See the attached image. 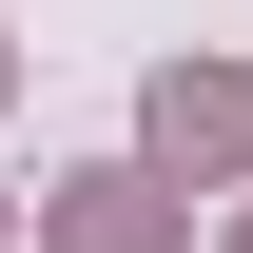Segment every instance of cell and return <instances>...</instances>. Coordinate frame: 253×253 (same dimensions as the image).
Segmentation results:
<instances>
[{
    "mask_svg": "<svg viewBox=\"0 0 253 253\" xmlns=\"http://www.w3.org/2000/svg\"><path fill=\"white\" fill-rule=\"evenodd\" d=\"M59 253H175V195L156 175H59Z\"/></svg>",
    "mask_w": 253,
    "mask_h": 253,
    "instance_id": "7a4b0ae2",
    "label": "cell"
},
{
    "mask_svg": "<svg viewBox=\"0 0 253 253\" xmlns=\"http://www.w3.org/2000/svg\"><path fill=\"white\" fill-rule=\"evenodd\" d=\"M234 156H253V78L234 59H175L156 78V175H234Z\"/></svg>",
    "mask_w": 253,
    "mask_h": 253,
    "instance_id": "6da1fadb",
    "label": "cell"
},
{
    "mask_svg": "<svg viewBox=\"0 0 253 253\" xmlns=\"http://www.w3.org/2000/svg\"><path fill=\"white\" fill-rule=\"evenodd\" d=\"M234 253H253V234H234Z\"/></svg>",
    "mask_w": 253,
    "mask_h": 253,
    "instance_id": "277c9868",
    "label": "cell"
},
{
    "mask_svg": "<svg viewBox=\"0 0 253 253\" xmlns=\"http://www.w3.org/2000/svg\"><path fill=\"white\" fill-rule=\"evenodd\" d=\"M0 78H20V59H0Z\"/></svg>",
    "mask_w": 253,
    "mask_h": 253,
    "instance_id": "3957f363",
    "label": "cell"
}]
</instances>
